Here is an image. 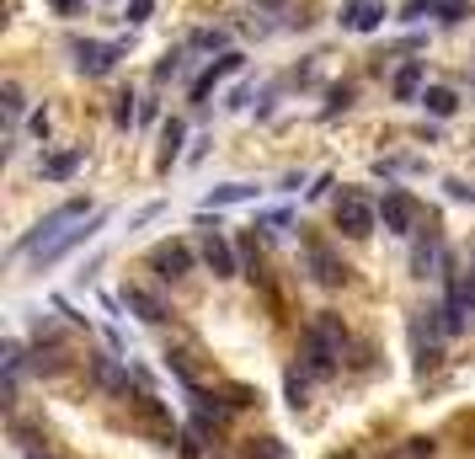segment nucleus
I'll return each instance as SVG.
<instances>
[{
    "label": "nucleus",
    "mask_w": 475,
    "mask_h": 459,
    "mask_svg": "<svg viewBox=\"0 0 475 459\" xmlns=\"http://www.w3.org/2000/svg\"><path fill=\"white\" fill-rule=\"evenodd\" d=\"M299 353H305V369H310V374L332 380V374L342 369V353H348V326H342V316H332V310L310 316V326H305V337H299Z\"/></svg>",
    "instance_id": "1"
},
{
    "label": "nucleus",
    "mask_w": 475,
    "mask_h": 459,
    "mask_svg": "<svg viewBox=\"0 0 475 459\" xmlns=\"http://www.w3.org/2000/svg\"><path fill=\"white\" fill-rule=\"evenodd\" d=\"M91 219V209H86V198H70V203H59L53 214H43L21 241H16V257H37L43 246H53L59 235H64V225H86Z\"/></svg>",
    "instance_id": "2"
},
{
    "label": "nucleus",
    "mask_w": 475,
    "mask_h": 459,
    "mask_svg": "<svg viewBox=\"0 0 475 459\" xmlns=\"http://www.w3.org/2000/svg\"><path fill=\"white\" fill-rule=\"evenodd\" d=\"M332 214H337V230H342L348 241H369V235L380 230V203H369L358 187H348Z\"/></svg>",
    "instance_id": "3"
},
{
    "label": "nucleus",
    "mask_w": 475,
    "mask_h": 459,
    "mask_svg": "<svg viewBox=\"0 0 475 459\" xmlns=\"http://www.w3.org/2000/svg\"><path fill=\"white\" fill-rule=\"evenodd\" d=\"M305 267H310V278L321 283V289H342L348 283V267H342V257L321 241V235H305Z\"/></svg>",
    "instance_id": "4"
},
{
    "label": "nucleus",
    "mask_w": 475,
    "mask_h": 459,
    "mask_svg": "<svg viewBox=\"0 0 475 459\" xmlns=\"http://www.w3.org/2000/svg\"><path fill=\"white\" fill-rule=\"evenodd\" d=\"M417 219H422V203H417L412 193L390 187V193L380 198V225H385L390 235H412V230H417Z\"/></svg>",
    "instance_id": "5"
},
{
    "label": "nucleus",
    "mask_w": 475,
    "mask_h": 459,
    "mask_svg": "<svg viewBox=\"0 0 475 459\" xmlns=\"http://www.w3.org/2000/svg\"><path fill=\"white\" fill-rule=\"evenodd\" d=\"M150 267H155L166 283H176V278H187V273H192V251H187L182 241H160V246L150 251Z\"/></svg>",
    "instance_id": "6"
},
{
    "label": "nucleus",
    "mask_w": 475,
    "mask_h": 459,
    "mask_svg": "<svg viewBox=\"0 0 475 459\" xmlns=\"http://www.w3.org/2000/svg\"><path fill=\"white\" fill-rule=\"evenodd\" d=\"M134 417H139V428H144V433H155L160 444H171V439H176V422H171V412H166L155 396H144V390L134 396Z\"/></svg>",
    "instance_id": "7"
},
{
    "label": "nucleus",
    "mask_w": 475,
    "mask_h": 459,
    "mask_svg": "<svg viewBox=\"0 0 475 459\" xmlns=\"http://www.w3.org/2000/svg\"><path fill=\"white\" fill-rule=\"evenodd\" d=\"M123 59V43H80L75 48V70L80 75H107Z\"/></svg>",
    "instance_id": "8"
},
{
    "label": "nucleus",
    "mask_w": 475,
    "mask_h": 459,
    "mask_svg": "<svg viewBox=\"0 0 475 459\" xmlns=\"http://www.w3.org/2000/svg\"><path fill=\"white\" fill-rule=\"evenodd\" d=\"M385 16H390L385 0H348V5H342V27H348V32H374Z\"/></svg>",
    "instance_id": "9"
},
{
    "label": "nucleus",
    "mask_w": 475,
    "mask_h": 459,
    "mask_svg": "<svg viewBox=\"0 0 475 459\" xmlns=\"http://www.w3.org/2000/svg\"><path fill=\"white\" fill-rule=\"evenodd\" d=\"M102 219H107V214H91V219H86V225H80V230H64V235H59V241H53V246H43V251H37V267H48V262H59V257H64V251H75V246H80V241H91V235H96V230H102Z\"/></svg>",
    "instance_id": "10"
},
{
    "label": "nucleus",
    "mask_w": 475,
    "mask_h": 459,
    "mask_svg": "<svg viewBox=\"0 0 475 459\" xmlns=\"http://www.w3.org/2000/svg\"><path fill=\"white\" fill-rule=\"evenodd\" d=\"M203 262H209L214 278H235V251H230V241L219 235V225L203 230Z\"/></svg>",
    "instance_id": "11"
},
{
    "label": "nucleus",
    "mask_w": 475,
    "mask_h": 459,
    "mask_svg": "<svg viewBox=\"0 0 475 459\" xmlns=\"http://www.w3.org/2000/svg\"><path fill=\"white\" fill-rule=\"evenodd\" d=\"M390 91H396V102H417V96L428 91V64H422V59H406V64L396 70Z\"/></svg>",
    "instance_id": "12"
},
{
    "label": "nucleus",
    "mask_w": 475,
    "mask_h": 459,
    "mask_svg": "<svg viewBox=\"0 0 475 459\" xmlns=\"http://www.w3.org/2000/svg\"><path fill=\"white\" fill-rule=\"evenodd\" d=\"M123 305H128L144 326H160V321H166V305H160L150 289H139V283H123Z\"/></svg>",
    "instance_id": "13"
},
{
    "label": "nucleus",
    "mask_w": 475,
    "mask_h": 459,
    "mask_svg": "<svg viewBox=\"0 0 475 459\" xmlns=\"http://www.w3.org/2000/svg\"><path fill=\"white\" fill-rule=\"evenodd\" d=\"M166 369H171L187 390H203V380H209V374L198 369V353H192V348H166Z\"/></svg>",
    "instance_id": "14"
},
{
    "label": "nucleus",
    "mask_w": 475,
    "mask_h": 459,
    "mask_svg": "<svg viewBox=\"0 0 475 459\" xmlns=\"http://www.w3.org/2000/svg\"><path fill=\"white\" fill-rule=\"evenodd\" d=\"M235 70H241V53H219V59H214V64H209V70L192 80V102H203V96H209V91H214L225 75H235Z\"/></svg>",
    "instance_id": "15"
},
{
    "label": "nucleus",
    "mask_w": 475,
    "mask_h": 459,
    "mask_svg": "<svg viewBox=\"0 0 475 459\" xmlns=\"http://www.w3.org/2000/svg\"><path fill=\"white\" fill-rule=\"evenodd\" d=\"M80 160H86V150H80V144H75V150H59V155H48V160H43V176H48V182H70V176L80 171Z\"/></svg>",
    "instance_id": "16"
},
{
    "label": "nucleus",
    "mask_w": 475,
    "mask_h": 459,
    "mask_svg": "<svg viewBox=\"0 0 475 459\" xmlns=\"http://www.w3.org/2000/svg\"><path fill=\"white\" fill-rule=\"evenodd\" d=\"M262 187L257 182H225V187H214L209 198H203V209H225V203H251Z\"/></svg>",
    "instance_id": "17"
},
{
    "label": "nucleus",
    "mask_w": 475,
    "mask_h": 459,
    "mask_svg": "<svg viewBox=\"0 0 475 459\" xmlns=\"http://www.w3.org/2000/svg\"><path fill=\"white\" fill-rule=\"evenodd\" d=\"M422 107H428L433 118H449V112L460 107V96H455L449 86H428V91H422Z\"/></svg>",
    "instance_id": "18"
},
{
    "label": "nucleus",
    "mask_w": 475,
    "mask_h": 459,
    "mask_svg": "<svg viewBox=\"0 0 475 459\" xmlns=\"http://www.w3.org/2000/svg\"><path fill=\"white\" fill-rule=\"evenodd\" d=\"M96 380L107 385V390H118V396H128V374L112 364V358H96Z\"/></svg>",
    "instance_id": "19"
},
{
    "label": "nucleus",
    "mask_w": 475,
    "mask_h": 459,
    "mask_svg": "<svg viewBox=\"0 0 475 459\" xmlns=\"http://www.w3.org/2000/svg\"><path fill=\"white\" fill-rule=\"evenodd\" d=\"M182 134H187V128L171 118V123H166V134H160V166H171V155L182 150Z\"/></svg>",
    "instance_id": "20"
},
{
    "label": "nucleus",
    "mask_w": 475,
    "mask_h": 459,
    "mask_svg": "<svg viewBox=\"0 0 475 459\" xmlns=\"http://www.w3.org/2000/svg\"><path fill=\"white\" fill-rule=\"evenodd\" d=\"M433 455H438V444H433V439H406L390 459H433Z\"/></svg>",
    "instance_id": "21"
},
{
    "label": "nucleus",
    "mask_w": 475,
    "mask_h": 459,
    "mask_svg": "<svg viewBox=\"0 0 475 459\" xmlns=\"http://www.w3.org/2000/svg\"><path fill=\"white\" fill-rule=\"evenodd\" d=\"M433 262H438V241L428 235V241L417 246V257H412V267H417V278H428V267H433Z\"/></svg>",
    "instance_id": "22"
},
{
    "label": "nucleus",
    "mask_w": 475,
    "mask_h": 459,
    "mask_svg": "<svg viewBox=\"0 0 475 459\" xmlns=\"http://www.w3.org/2000/svg\"><path fill=\"white\" fill-rule=\"evenodd\" d=\"M225 396H230V401H225V406H230V412H246V406H257V401H262V396H257V390H251V385H230V390H225Z\"/></svg>",
    "instance_id": "23"
},
{
    "label": "nucleus",
    "mask_w": 475,
    "mask_h": 459,
    "mask_svg": "<svg viewBox=\"0 0 475 459\" xmlns=\"http://www.w3.org/2000/svg\"><path fill=\"white\" fill-rule=\"evenodd\" d=\"M0 107H5L11 118H16V112L27 107V102H21V86H16V80H5V86H0Z\"/></svg>",
    "instance_id": "24"
},
{
    "label": "nucleus",
    "mask_w": 475,
    "mask_h": 459,
    "mask_svg": "<svg viewBox=\"0 0 475 459\" xmlns=\"http://www.w3.org/2000/svg\"><path fill=\"white\" fill-rule=\"evenodd\" d=\"M289 406H294V412L305 406V380H299V374H289Z\"/></svg>",
    "instance_id": "25"
},
{
    "label": "nucleus",
    "mask_w": 475,
    "mask_h": 459,
    "mask_svg": "<svg viewBox=\"0 0 475 459\" xmlns=\"http://www.w3.org/2000/svg\"><path fill=\"white\" fill-rule=\"evenodd\" d=\"M433 5H438V0H406V11H401V16H406V21H417V16H428Z\"/></svg>",
    "instance_id": "26"
},
{
    "label": "nucleus",
    "mask_w": 475,
    "mask_h": 459,
    "mask_svg": "<svg viewBox=\"0 0 475 459\" xmlns=\"http://www.w3.org/2000/svg\"><path fill=\"white\" fill-rule=\"evenodd\" d=\"M43 5H53L59 16H80L86 11V0H43Z\"/></svg>",
    "instance_id": "27"
},
{
    "label": "nucleus",
    "mask_w": 475,
    "mask_h": 459,
    "mask_svg": "<svg viewBox=\"0 0 475 459\" xmlns=\"http://www.w3.org/2000/svg\"><path fill=\"white\" fill-rule=\"evenodd\" d=\"M112 118H118V123H134V96H118V107H112Z\"/></svg>",
    "instance_id": "28"
},
{
    "label": "nucleus",
    "mask_w": 475,
    "mask_h": 459,
    "mask_svg": "<svg viewBox=\"0 0 475 459\" xmlns=\"http://www.w3.org/2000/svg\"><path fill=\"white\" fill-rule=\"evenodd\" d=\"M155 11V0H128V21H144Z\"/></svg>",
    "instance_id": "29"
},
{
    "label": "nucleus",
    "mask_w": 475,
    "mask_h": 459,
    "mask_svg": "<svg viewBox=\"0 0 475 459\" xmlns=\"http://www.w3.org/2000/svg\"><path fill=\"white\" fill-rule=\"evenodd\" d=\"M27 459H53V455H32V449H27Z\"/></svg>",
    "instance_id": "30"
}]
</instances>
